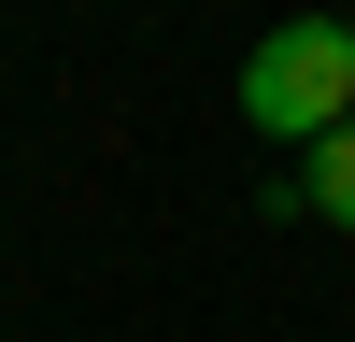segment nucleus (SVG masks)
Returning <instances> with one entry per match:
<instances>
[{
  "mask_svg": "<svg viewBox=\"0 0 355 342\" xmlns=\"http://www.w3.org/2000/svg\"><path fill=\"white\" fill-rule=\"evenodd\" d=\"M355 114V28L341 15H284L270 43L242 57V129H270V142H327Z\"/></svg>",
  "mask_w": 355,
  "mask_h": 342,
  "instance_id": "1",
  "label": "nucleus"
},
{
  "mask_svg": "<svg viewBox=\"0 0 355 342\" xmlns=\"http://www.w3.org/2000/svg\"><path fill=\"white\" fill-rule=\"evenodd\" d=\"M299 200H313L327 228H355V114H341L327 142H299Z\"/></svg>",
  "mask_w": 355,
  "mask_h": 342,
  "instance_id": "2",
  "label": "nucleus"
}]
</instances>
